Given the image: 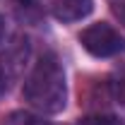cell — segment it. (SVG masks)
Listing matches in <instances>:
<instances>
[{"mask_svg":"<svg viewBox=\"0 0 125 125\" xmlns=\"http://www.w3.org/2000/svg\"><path fill=\"white\" fill-rule=\"evenodd\" d=\"M108 89H111V96L125 106V62H120L108 77Z\"/></svg>","mask_w":125,"mask_h":125,"instance_id":"277c9868","label":"cell"},{"mask_svg":"<svg viewBox=\"0 0 125 125\" xmlns=\"http://www.w3.org/2000/svg\"><path fill=\"white\" fill-rule=\"evenodd\" d=\"M77 125H120V120L113 115H87Z\"/></svg>","mask_w":125,"mask_h":125,"instance_id":"8992f818","label":"cell"},{"mask_svg":"<svg viewBox=\"0 0 125 125\" xmlns=\"http://www.w3.org/2000/svg\"><path fill=\"white\" fill-rule=\"evenodd\" d=\"M48 7L60 22H77L94 10V0H48Z\"/></svg>","mask_w":125,"mask_h":125,"instance_id":"3957f363","label":"cell"},{"mask_svg":"<svg viewBox=\"0 0 125 125\" xmlns=\"http://www.w3.org/2000/svg\"><path fill=\"white\" fill-rule=\"evenodd\" d=\"M2 125H51V123L29 111H12L2 118Z\"/></svg>","mask_w":125,"mask_h":125,"instance_id":"5b68a950","label":"cell"},{"mask_svg":"<svg viewBox=\"0 0 125 125\" xmlns=\"http://www.w3.org/2000/svg\"><path fill=\"white\" fill-rule=\"evenodd\" d=\"M2 36H5V19L0 15V41H2Z\"/></svg>","mask_w":125,"mask_h":125,"instance_id":"52a82bcc","label":"cell"},{"mask_svg":"<svg viewBox=\"0 0 125 125\" xmlns=\"http://www.w3.org/2000/svg\"><path fill=\"white\" fill-rule=\"evenodd\" d=\"M22 94L36 111H41L46 115H55L65 108V104H67L65 70L53 53H46L34 65V70L24 82Z\"/></svg>","mask_w":125,"mask_h":125,"instance_id":"6da1fadb","label":"cell"},{"mask_svg":"<svg viewBox=\"0 0 125 125\" xmlns=\"http://www.w3.org/2000/svg\"><path fill=\"white\" fill-rule=\"evenodd\" d=\"M2 84H5V82H2V75H0V89H2Z\"/></svg>","mask_w":125,"mask_h":125,"instance_id":"ba28073f","label":"cell"},{"mask_svg":"<svg viewBox=\"0 0 125 125\" xmlns=\"http://www.w3.org/2000/svg\"><path fill=\"white\" fill-rule=\"evenodd\" d=\"M79 43L94 58H111L125 51V39L120 36V31L113 29L106 22H96V24H89L87 29H82Z\"/></svg>","mask_w":125,"mask_h":125,"instance_id":"7a4b0ae2","label":"cell"}]
</instances>
